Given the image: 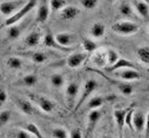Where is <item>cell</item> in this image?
Masks as SVG:
<instances>
[{
	"mask_svg": "<svg viewBox=\"0 0 149 138\" xmlns=\"http://www.w3.org/2000/svg\"><path fill=\"white\" fill-rule=\"evenodd\" d=\"M69 138H82V132L80 129H72L69 133Z\"/></svg>",
	"mask_w": 149,
	"mask_h": 138,
	"instance_id": "41",
	"label": "cell"
},
{
	"mask_svg": "<svg viewBox=\"0 0 149 138\" xmlns=\"http://www.w3.org/2000/svg\"><path fill=\"white\" fill-rule=\"evenodd\" d=\"M107 101L106 96H95L93 98L89 99V101L87 102V109L88 110H98L100 109L103 104H105V102Z\"/></svg>",
	"mask_w": 149,
	"mask_h": 138,
	"instance_id": "22",
	"label": "cell"
},
{
	"mask_svg": "<svg viewBox=\"0 0 149 138\" xmlns=\"http://www.w3.org/2000/svg\"><path fill=\"white\" fill-rule=\"evenodd\" d=\"M88 54L85 52H78V53H72L67 57L66 63L67 66L70 69H77L82 65L85 60L87 59Z\"/></svg>",
	"mask_w": 149,
	"mask_h": 138,
	"instance_id": "9",
	"label": "cell"
},
{
	"mask_svg": "<svg viewBox=\"0 0 149 138\" xmlns=\"http://www.w3.org/2000/svg\"><path fill=\"white\" fill-rule=\"evenodd\" d=\"M51 14V8L46 0H42L41 3L38 6L37 10V16H36V21L39 23H44L47 21L48 17Z\"/></svg>",
	"mask_w": 149,
	"mask_h": 138,
	"instance_id": "13",
	"label": "cell"
},
{
	"mask_svg": "<svg viewBox=\"0 0 149 138\" xmlns=\"http://www.w3.org/2000/svg\"><path fill=\"white\" fill-rule=\"evenodd\" d=\"M37 2H38V0H27L26 3H25L20 10H18L14 15H12L11 17H8V18L6 19V21H4V25L8 27H10V25H13V24H16V23H18V22L22 21V19L26 16L32 10H34V8H36Z\"/></svg>",
	"mask_w": 149,
	"mask_h": 138,
	"instance_id": "1",
	"label": "cell"
},
{
	"mask_svg": "<svg viewBox=\"0 0 149 138\" xmlns=\"http://www.w3.org/2000/svg\"><path fill=\"white\" fill-rule=\"evenodd\" d=\"M98 85H99L98 81L95 80V79H89V80L86 81L85 84H84V87H83V91H82V93H81L80 98H79L78 102L76 104V106H74V112H77L78 110L80 109L81 106L84 104V102L86 101V99H87L88 97H89V96H91V94L97 90Z\"/></svg>",
	"mask_w": 149,
	"mask_h": 138,
	"instance_id": "4",
	"label": "cell"
},
{
	"mask_svg": "<svg viewBox=\"0 0 149 138\" xmlns=\"http://www.w3.org/2000/svg\"><path fill=\"white\" fill-rule=\"evenodd\" d=\"M106 32V29H105V25L101 22H96L93 23L91 27V37L96 38V39H101L104 37Z\"/></svg>",
	"mask_w": 149,
	"mask_h": 138,
	"instance_id": "23",
	"label": "cell"
},
{
	"mask_svg": "<svg viewBox=\"0 0 149 138\" xmlns=\"http://www.w3.org/2000/svg\"><path fill=\"white\" fill-rule=\"evenodd\" d=\"M12 118V112L8 110H2L0 111V127L6 125Z\"/></svg>",
	"mask_w": 149,
	"mask_h": 138,
	"instance_id": "37",
	"label": "cell"
},
{
	"mask_svg": "<svg viewBox=\"0 0 149 138\" xmlns=\"http://www.w3.org/2000/svg\"><path fill=\"white\" fill-rule=\"evenodd\" d=\"M117 76L124 81H133L141 79V74L136 69H124L117 73Z\"/></svg>",
	"mask_w": 149,
	"mask_h": 138,
	"instance_id": "17",
	"label": "cell"
},
{
	"mask_svg": "<svg viewBox=\"0 0 149 138\" xmlns=\"http://www.w3.org/2000/svg\"><path fill=\"white\" fill-rule=\"evenodd\" d=\"M93 61L96 65L103 68L107 64V50H98L97 49L93 52Z\"/></svg>",
	"mask_w": 149,
	"mask_h": 138,
	"instance_id": "20",
	"label": "cell"
},
{
	"mask_svg": "<svg viewBox=\"0 0 149 138\" xmlns=\"http://www.w3.org/2000/svg\"><path fill=\"white\" fill-rule=\"evenodd\" d=\"M118 89L119 91L121 92L123 96H125V97H128V96L132 95L133 93V88L132 85L129 84V83H126V82H121V83H118Z\"/></svg>",
	"mask_w": 149,
	"mask_h": 138,
	"instance_id": "32",
	"label": "cell"
},
{
	"mask_svg": "<svg viewBox=\"0 0 149 138\" xmlns=\"http://www.w3.org/2000/svg\"><path fill=\"white\" fill-rule=\"evenodd\" d=\"M102 117V113L98 110H91L89 113H88V132H91V131L96 127V125H98V122L100 121Z\"/></svg>",
	"mask_w": 149,
	"mask_h": 138,
	"instance_id": "21",
	"label": "cell"
},
{
	"mask_svg": "<svg viewBox=\"0 0 149 138\" xmlns=\"http://www.w3.org/2000/svg\"><path fill=\"white\" fill-rule=\"evenodd\" d=\"M52 136L54 138H69L67 131L60 127H54L53 131H52Z\"/></svg>",
	"mask_w": 149,
	"mask_h": 138,
	"instance_id": "36",
	"label": "cell"
},
{
	"mask_svg": "<svg viewBox=\"0 0 149 138\" xmlns=\"http://www.w3.org/2000/svg\"><path fill=\"white\" fill-rule=\"evenodd\" d=\"M145 121L146 117L142 112H133L132 115V127L136 132L141 133L145 129Z\"/></svg>",
	"mask_w": 149,
	"mask_h": 138,
	"instance_id": "18",
	"label": "cell"
},
{
	"mask_svg": "<svg viewBox=\"0 0 149 138\" xmlns=\"http://www.w3.org/2000/svg\"><path fill=\"white\" fill-rule=\"evenodd\" d=\"M29 22H18L16 24H13V25H10L8 27V31H6V38L8 40H16L18 39L20 36H21L22 32L24 31V29L27 27Z\"/></svg>",
	"mask_w": 149,
	"mask_h": 138,
	"instance_id": "11",
	"label": "cell"
},
{
	"mask_svg": "<svg viewBox=\"0 0 149 138\" xmlns=\"http://www.w3.org/2000/svg\"><path fill=\"white\" fill-rule=\"evenodd\" d=\"M26 3L25 0H11V1H4L0 3V12L3 16L11 17L16 13L18 10L22 8Z\"/></svg>",
	"mask_w": 149,
	"mask_h": 138,
	"instance_id": "5",
	"label": "cell"
},
{
	"mask_svg": "<svg viewBox=\"0 0 149 138\" xmlns=\"http://www.w3.org/2000/svg\"><path fill=\"white\" fill-rule=\"evenodd\" d=\"M79 15H80V8L74 6H66L60 11V18L64 21L74 20Z\"/></svg>",
	"mask_w": 149,
	"mask_h": 138,
	"instance_id": "14",
	"label": "cell"
},
{
	"mask_svg": "<svg viewBox=\"0 0 149 138\" xmlns=\"http://www.w3.org/2000/svg\"><path fill=\"white\" fill-rule=\"evenodd\" d=\"M6 65L10 70H13V71H18V70H21L22 66H23V61L20 57L18 56H11L6 59Z\"/></svg>",
	"mask_w": 149,
	"mask_h": 138,
	"instance_id": "25",
	"label": "cell"
},
{
	"mask_svg": "<svg viewBox=\"0 0 149 138\" xmlns=\"http://www.w3.org/2000/svg\"><path fill=\"white\" fill-rule=\"evenodd\" d=\"M133 109L132 106H131L129 111L127 112V114H126L125 117V125H127L131 131H133V127H132V115H133Z\"/></svg>",
	"mask_w": 149,
	"mask_h": 138,
	"instance_id": "39",
	"label": "cell"
},
{
	"mask_svg": "<svg viewBox=\"0 0 149 138\" xmlns=\"http://www.w3.org/2000/svg\"><path fill=\"white\" fill-rule=\"evenodd\" d=\"M38 82V76L36 74H27L20 79L19 84L23 85L25 88H32L35 87Z\"/></svg>",
	"mask_w": 149,
	"mask_h": 138,
	"instance_id": "26",
	"label": "cell"
},
{
	"mask_svg": "<svg viewBox=\"0 0 149 138\" xmlns=\"http://www.w3.org/2000/svg\"><path fill=\"white\" fill-rule=\"evenodd\" d=\"M119 54L116 50L113 49H108L107 50V64L112 65L113 63H116L119 60Z\"/></svg>",
	"mask_w": 149,
	"mask_h": 138,
	"instance_id": "35",
	"label": "cell"
},
{
	"mask_svg": "<svg viewBox=\"0 0 149 138\" xmlns=\"http://www.w3.org/2000/svg\"><path fill=\"white\" fill-rule=\"evenodd\" d=\"M43 45H45L47 48L54 49V50L61 51V52H69V51L74 50L72 48H63V46H61V45L56 41L55 35H54L49 30H46L45 34L43 36Z\"/></svg>",
	"mask_w": 149,
	"mask_h": 138,
	"instance_id": "8",
	"label": "cell"
},
{
	"mask_svg": "<svg viewBox=\"0 0 149 138\" xmlns=\"http://www.w3.org/2000/svg\"><path fill=\"white\" fill-rule=\"evenodd\" d=\"M130 108H126V109H117L113 111V117H115L116 123H117L118 127H119V130H120L121 136H122L123 127H124V125H125L126 114H127V112L129 111Z\"/></svg>",
	"mask_w": 149,
	"mask_h": 138,
	"instance_id": "19",
	"label": "cell"
},
{
	"mask_svg": "<svg viewBox=\"0 0 149 138\" xmlns=\"http://www.w3.org/2000/svg\"><path fill=\"white\" fill-rule=\"evenodd\" d=\"M112 32L117 33L119 35H133L140 30V25L136 22L130 21V20H124V21H117L111 25Z\"/></svg>",
	"mask_w": 149,
	"mask_h": 138,
	"instance_id": "2",
	"label": "cell"
},
{
	"mask_svg": "<svg viewBox=\"0 0 149 138\" xmlns=\"http://www.w3.org/2000/svg\"><path fill=\"white\" fill-rule=\"evenodd\" d=\"M15 104H16L17 108L23 113L24 115L27 116H33V115L37 114V109L35 104L32 101L25 98H15L14 99Z\"/></svg>",
	"mask_w": 149,
	"mask_h": 138,
	"instance_id": "7",
	"label": "cell"
},
{
	"mask_svg": "<svg viewBox=\"0 0 149 138\" xmlns=\"http://www.w3.org/2000/svg\"><path fill=\"white\" fill-rule=\"evenodd\" d=\"M42 32L40 30H33L32 32H29L26 35V37L24 39V45L26 48L34 49L40 44L41 39H42Z\"/></svg>",
	"mask_w": 149,
	"mask_h": 138,
	"instance_id": "12",
	"label": "cell"
},
{
	"mask_svg": "<svg viewBox=\"0 0 149 138\" xmlns=\"http://www.w3.org/2000/svg\"><path fill=\"white\" fill-rule=\"evenodd\" d=\"M99 0H80V3L82 6L86 10H93L98 6Z\"/></svg>",
	"mask_w": 149,
	"mask_h": 138,
	"instance_id": "38",
	"label": "cell"
},
{
	"mask_svg": "<svg viewBox=\"0 0 149 138\" xmlns=\"http://www.w3.org/2000/svg\"><path fill=\"white\" fill-rule=\"evenodd\" d=\"M124 69H136V66L133 64L132 61L128 60L125 58H119V60L113 63L112 65H109L106 68V72L111 73V72H116V71H120V70H124Z\"/></svg>",
	"mask_w": 149,
	"mask_h": 138,
	"instance_id": "15",
	"label": "cell"
},
{
	"mask_svg": "<svg viewBox=\"0 0 149 138\" xmlns=\"http://www.w3.org/2000/svg\"><path fill=\"white\" fill-rule=\"evenodd\" d=\"M125 138H131V137H128V136H127V137H125Z\"/></svg>",
	"mask_w": 149,
	"mask_h": 138,
	"instance_id": "47",
	"label": "cell"
},
{
	"mask_svg": "<svg viewBox=\"0 0 149 138\" xmlns=\"http://www.w3.org/2000/svg\"><path fill=\"white\" fill-rule=\"evenodd\" d=\"M82 46L85 51V53H93L98 49V44L93 39L89 38H82Z\"/></svg>",
	"mask_w": 149,
	"mask_h": 138,
	"instance_id": "31",
	"label": "cell"
},
{
	"mask_svg": "<svg viewBox=\"0 0 149 138\" xmlns=\"http://www.w3.org/2000/svg\"><path fill=\"white\" fill-rule=\"evenodd\" d=\"M19 55L38 64L44 63L47 61V55L44 52H40V51H23V52H20Z\"/></svg>",
	"mask_w": 149,
	"mask_h": 138,
	"instance_id": "10",
	"label": "cell"
},
{
	"mask_svg": "<svg viewBox=\"0 0 149 138\" xmlns=\"http://www.w3.org/2000/svg\"><path fill=\"white\" fill-rule=\"evenodd\" d=\"M49 82H51L52 87H54L55 89H61L64 87L65 79H64L62 74L56 73V74H53L51 77H49Z\"/></svg>",
	"mask_w": 149,
	"mask_h": 138,
	"instance_id": "29",
	"label": "cell"
},
{
	"mask_svg": "<svg viewBox=\"0 0 149 138\" xmlns=\"http://www.w3.org/2000/svg\"><path fill=\"white\" fill-rule=\"evenodd\" d=\"M136 8V12L141 17H143L144 19H149V6L147 3L143 2V1H136L134 3Z\"/></svg>",
	"mask_w": 149,
	"mask_h": 138,
	"instance_id": "27",
	"label": "cell"
},
{
	"mask_svg": "<svg viewBox=\"0 0 149 138\" xmlns=\"http://www.w3.org/2000/svg\"><path fill=\"white\" fill-rule=\"evenodd\" d=\"M119 12H120V14L122 16L126 17V18H134V17H136L132 6L128 2L121 3L120 8H119Z\"/></svg>",
	"mask_w": 149,
	"mask_h": 138,
	"instance_id": "28",
	"label": "cell"
},
{
	"mask_svg": "<svg viewBox=\"0 0 149 138\" xmlns=\"http://www.w3.org/2000/svg\"><path fill=\"white\" fill-rule=\"evenodd\" d=\"M103 138H111V137H109V136H105V137H103Z\"/></svg>",
	"mask_w": 149,
	"mask_h": 138,
	"instance_id": "46",
	"label": "cell"
},
{
	"mask_svg": "<svg viewBox=\"0 0 149 138\" xmlns=\"http://www.w3.org/2000/svg\"><path fill=\"white\" fill-rule=\"evenodd\" d=\"M8 100V93L3 87H0V109L6 104Z\"/></svg>",
	"mask_w": 149,
	"mask_h": 138,
	"instance_id": "40",
	"label": "cell"
},
{
	"mask_svg": "<svg viewBox=\"0 0 149 138\" xmlns=\"http://www.w3.org/2000/svg\"><path fill=\"white\" fill-rule=\"evenodd\" d=\"M141 1H143V2H145V3H147L149 6V0H141Z\"/></svg>",
	"mask_w": 149,
	"mask_h": 138,
	"instance_id": "43",
	"label": "cell"
},
{
	"mask_svg": "<svg viewBox=\"0 0 149 138\" xmlns=\"http://www.w3.org/2000/svg\"><path fill=\"white\" fill-rule=\"evenodd\" d=\"M48 4H49L51 11H53V12L61 11L62 8H65V6H67L66 1H65V0H51Z\"/></svg>",
	"mask_w": 149,
	"mask_h": 138,
	"instance_id": "33",
	"label": "cell"
},
{
	"mask_svg": "<svg viewBox=\"0 0 149 138\" xmlns=\"http://www.w3.org/2000/svg\"><path fill=\"white\" fill-rule=\"evenodd\" d=\"M8 138H32V136L23 129H16L8 133Z\"/></svg>",
	"mask_w": 149,
	"mask_h": 138,
	"instance_id": "34",
	"label": "cell"
},
{
	"mask_svg": "<svg viewBox=\"0 0 149 138\" xmlns=\"http://www.w3.org/2000/svg\"><path fill=\"white\" fill-rule=\"evenodd\" d=\"M1 24H2V21H1V18H0V27H1Z\"/></svg>",
	"mask_w": 149,
	"mask_h": 138,
	"instance_id": "45",
	"label": "cell"
},
{
	"mask_svg": "<svg viewBox=\"0 0 149 138\" xmlns=\"http://www.w3.org/2000/svg\"><path fill=\"white\" fill-rule=\"evenodd\" d=\"M29 99L35 106H37L39 109L44 113H52L56 110V104L52 99L44 95H38V94H29Z\"/></svg>",
	"mask_w": 149,
	"mask_h": 138,
	"instance_id": "3",
	"label": "cell"
},
{
	"mask_svg": "<svg viewBox=\"0 0 149 138\" xmlns=\"http://www.w3.org/2000/svg\"><path fill=\"white\" fill-rule=\"evenodd\" d=\"M55 38H56L57 42L61 45V46H63V48H70V45L76 40V36L68 32L58 33L57 35H55Z\"/></svg>",
	"mask_w": 149,
	"mask_h": 138,
	"instance_id": "16",
	"label": "cell"
},
{
	"mask_svg": "<svg viewBox=\"0 0 149 138\" xmlns=\"http://www.w3.org/2000/svg\"><path fill=\"white\" fill-rule=\"evenodd\" d=\"M145 138H149V112L146 116V121H145Z\"/></svg>",
	"mask_w": 149,
	"mask_h": 138,
	"instance_id": "42",
	"label": "cell"
},
{
	"mask_svg": "<svg viewBox=\"0 0 149 138\" xmlns=\"http://www.w3.org/2000/svg\"><path fill=\"white\" fill-rule=\"evenodd\" d=\"M21 129L25 130L29 135L34 136L35 138H44L40 129L35 125V123H23V125H21Z\"/></svg>",
	"mask_w": 149,
	"mask_h": 138,
	"instance_id": "24",
	"label": "cell"
},
{
	"mask_svg": "<svg viewBox=\"0 0 149 138\" xmlns=\"http://www.w3.org/2000/svg\"><path fill=\"white\" fill-rule=\"evenodd\" d=\"M80 91V85L76 81H72L69 84H67L65 89V99H66V104L68 108L76 106V99Z\"/></svg>",
	"mask_w": 149,
	"mask_h": 138,
	"instance_id": "6",
	"label": "cell"
},
{
	"mask_svg": "<svg viewBox=\"0 0 149 138\" xmlns=\"http://www.w3.org/2000/svg\"><path fill=\"white\" fill-rule=\"evenodd\" d=\"M136 55L141 62L149 65V46L143 45L136 50Z\"/></svg>",
	"mask_w": 149,
	"mask_h": 138,
	"instance_id": "30",
	"label": "cell"
},
{
	"mask_svg": "<svg viewBox=\"0 0 149 138\" xmlns=\"http://www.w3.org/2000/svg\"><path fill=\"white\" fill-rule=\"evenodd\" d=\"M107 1H108V2H110V3H113L116 0H107Z\"/></svg>",
	"mask_w": 149,
	"mask_h": 138,
	"instance_id": "44",
	"label": "cell"
}]
</instances>
